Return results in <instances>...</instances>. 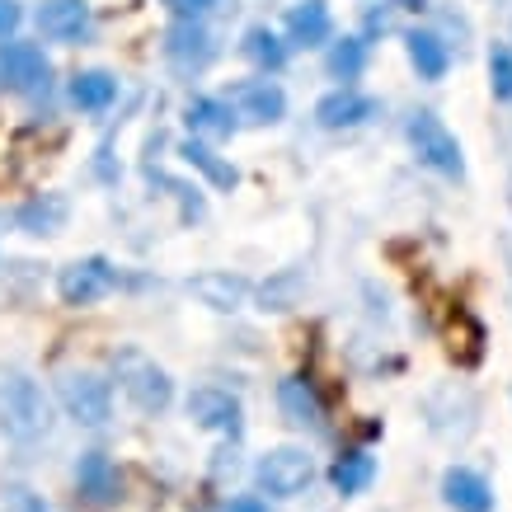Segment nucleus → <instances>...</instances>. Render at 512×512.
Instances as JSON below:
<instances>
[{
    "label": "nucleus",
    "mask_w": 512,
    "mask_h": 512,
    "mask_svg": "<svg viewBox=\"0 0 512 512\" xmlns=\"http://www.w3.org/2000/svg\"><path fill=\"white\" fill-rule=\"evenodd\" d=\"M90 29V5L85 0H43L38 5V33L52 43H76Z\"/></svg>",
    "instance_id": "ddd939ff"
},
{
    "label": "nucleus",
    "mask_w": 512,
    "mask_h": 512,
    "mask_svg": "<svg viewBox=\"0 0 512 512\" xmlns=\"http://www.w3.org/2000/svg\"><path fill=\"white\" fill-rule=\"evenodd\" d=\"M221 512H268V503L264 498H254V494H240V498H231Z\"/></svg>",
    "instance_id": "7c9ffc66"
},
{
    "label": "nucleus",
    "mask_w": 512,
    "mask_h": 512,
    "mask_svg": "<svg viewBox=\"0 0 512 512\" xmlns=\"http://www.w3.org/2000/svg\"><path fill=\"white\" fill-rule=\"evenodd\" d=\"M367 71V38H339L329 47V76L357 80Z\"/></svg>",
    "instance_id": "393cba45"
},
{
    "label": "nucleus",
    "mask_w": 512,
    "mask_h": 512,
    "mask_svg": "<svg viewBox=\"0 0 512 512\" xmlns=\"http://www.w3.org/2000/svg\"><path fill=\"white\" fill-rule=\"evenodd\" d=\"M165 57L174 62V71H202L217 57V43H212V33L202 29L198 19H179L170 38H165Z\"/></svg>",
    "instance_id": "f8f14e48"
},
{
    "label": "nucleus",
    "mask_w": 512,
    "mask_h": 512,
    "mask_svg": "<svg viewBox=\"0 0 512 512\" xmlns=\"http://www.w3.org/2000/svg\"><path fill=\"white\" fill-rule=\"evenodd\" d=\"M301 287H306V273L301 268H287V273H278L273 282H264V311H292L296 296H301Z\"/></svg>",
    "instance_id": "a878e982"
},
{
    "label": "nucleus",
    "mask_w": 512,
    "mask_h": 512,
    "mask_svg": "<svg viewBox=\"0 0 512 512\" xmlns=\"http://www.w3.org/2000/svg\"><path fill=\"white\" fill-rule=\"evenodd\" d=\"M62 221H66V198H57V193L24 202V207L15 212V226H19V231H29V235H52V231H62Z\"/></svg>",
    "instance_id": "412c9836"
},
{
    "label": "nucleus",
    "mask_w": 512,
    "mask_h": 512,
    "mask_svg": "<svg viewBox=\"0 0 512 512\" xmlns=\"http://www.w3.org/2000/svg\"><path fill=\"white\" fill-rule=\"evenodd\" d=\"M376 104L372 94H357L353 85H343V90L325 94L320 104H315V123L329 127V132H343V127H362V123H372L376 118Z\"/></svg>",
    "instance_id": "9d476101"
},
{
    "label": "nucleus",
    "mask_w": 512,
    "mask_h": 512,
    "mask_svg": "<svg viewBox=\"0 0 512 512\" xmlns=\"http://www.w3.org/2000/svg\"><path fill=\"white\" fill-rule=\"evenodd\" d=\"M76 484L90 503H113V494H118V470H113V461L104 451H85L76 466Z\"/></svg>",
    "instance_id": "6ab92c4d"
},
{
    "label": "nucleus",
    "mask_w": 512,
    "mask_h": 512,
    "mask_svg": "<svg viewBox=\"0 0 512 512\" xmlns=\"http://www.w3.org/2000/svg\"><path fill=\"white\" fill-rule=\"evenodd\" d=\"M47 80H52V62L43 57L38 43H24V38L0 43V90L38 94V90H47Z\"/></svg>",
    "instance_id": "423d86ee"
},
{
    "label": "nucleus",
    "mask_w": 512,
    "mask_h": 512,
    "mask_svg": "<svg viewBox=\"0 0 512 512\" xmlns=\"http://www.w3.org/2000/svg\"><path fill=\"white\" fill-rule=\"evenodd\" d=\"M188 292L198 296L202 306L231 315V311H240V306H245L254 287H249L240 273H198V278H188Z\"/></svg>",
    "instance_id": "2eb2a0df"
},
{
    "label": "nucleus",
    "mask_w": 512,
    "mask_h": 512,
    "mask_svg": "<svg viewBox=\"0 0 512 512\" xmlns=\"http://www.w3.org/2000/svg\"><path fill=\"white\" fill-rule=\"evenodd\" d=\"M19 19H24V10H19L15 0H0V38H10L19 29Z\"/></svg>",
    "instance_id": "c756f323"
},
{
    "label": "nucleus",
    "mask_w": 512,
    "mask_h": 512,
    "mask_svg": "<svg viewBox=\"0 0 512 512\" xmlns=\"http://www.w3.org/2000/svg\"><path fill=\"white\" fill-rule=\"evenodd\" d=\"M0 512H47L43 494H33L29 484H5L0 489Z\"/></svg>",
    "instance_id": "cd10ccee"
},
{
    "label": "nucleus",
    "mask_w": 512,
    "mask_h": 512,
    "mask_svg": "<svg viewBox=\"0 0 512 512\" xmlns=\"http://www.w3.org/2000/svg\"><path fill=\"white\" fill-rule=\"evenodd\" d=\"M226 104L235 109V118H245L254 127H273L287 118V94L273 80H240V85H231Z\"/></svg>",
    "instance_id": "6e6552de"
},
{
    "label": "nucleus",
    "mask_w": 512,
    "mask_h": 512,
    "mask_svg": "<svg viewBox=\"0 0 512 512\" xmlns=\"http://www.w3.org/2000/svg\"><path fill=\"white\" fill-rule=\"evenodd\" d=\"M489 90H494V99L512 104V47H494L489 52Z\"/></svg>",
    "instance_id": "bb28decb"
},
{
    "label": "nucleus",
    "mask_w": 512,
    "mask_h": 512,
    "mask_svg": "<svg viewBox=\"0 0 512 512\" xmlns=\"http://www.w3.org/2000/svg\"><path fill=\"white\" fill-rule=\"evenodd\" d=\"M188 419L198 423V428H212V433H235L240 428V400H235L231 390L221 386H198L188 390Z\"/></svg>",
    "instance_id": "1a4fd4ad"
},
{
    "label": "nucleus",
    "mask_w": 512,
    "mask_h": 512,
    "mask_svg": "<svg viewBox=\"0 0 512 512\" xmlns=\"http://www.w3.org/2000/svg\"><path fill=\"white\" fill-rule=\"evenodd\" d=\"M57 400H62L66 414L76 423H85V428H99V423H109V414H113L109 381L99 372H90V367H66V372L57 376Z\"/></svg>",
    "instance_id": "20e7f679"
},
{
    "label": "nucleus",
    "mask_w": 512,
    "mask_h": 512,
    "mask_svg": "<svg viewBox=\"0 0 512 512\" xmlns=\"http://www.w3.org/2000/svg\"><path fill=\"white\" fill-rule=\"evenodd\" d=\"M165 5H170L179 19H198V15H207V10H217L221 0H165Z\"/></svg>",
    "instance_id": "c85d7f7f"
},
{
    "label": "nucleus",
    "mask_w": 512,
    "mask_h": 512,
    "mask_svg": "<svg viewBox=\"0 0 512 512\" xmlns=\"http://www.w3.org/2000/svg\"><path fill=\"white\" fill-rule=\"evenodd\" d=\"M118 99V80L109 76V71H80L76 80H71V104L85 113H104Z\"/></svg>",
    "instance_id": "aec40b11"
},
{
    "label": "nucleus",
    "mask_w": 512,
    "mask_h": 512,
    "mask_svg": "<svg viewBox=\"0 0 512 512\" xmlns=\"http://www.w3.org/2000/svg\"><path fill=\"white\" fill-rule=\"evenodd\" d=\"M113 376H118V386L132 404H137L141 414H165L174 400V381L170 372L160 367L156 357H146L141 348H123V353H113Z\"/></svg>",
    "instance_id": "f03ea898"
},
{
    "label": "nucleus",
    "mask_w": 512,
    "mask_h": 512,
    "mask_svg": "<svg viewBox=\"0 0 512 512\" xmlns=\"http://www.w3.org/2000/svg\"><path fill=\"white\" fill-rule=\"evenodd\" d=\"M47 428H52V409H47L43 386L19 367L0 372V433L19 442V447H29Z\"/></svg>",
    "instance_id": "f257e3e1"
},
{
    "label": "nucleus",
    "mask_w": 512,
    "mask_h": 512,
    "mask_svg": "<svg viewBox=\"0 0 512 512\" xmlns=\"http://www.w3.org/2000/svg\"><path fill=\"white\" fill-rule=\"evenodd\" d=\"M404 52H409V66L419 71V80H442L451 71V47L433 29H409L404 33Z\"/></svg>",
    "instance_id": "dca6fc26"
},
{
    "label": "nucleus",
    "mask_w": 512,
    "mask_h": 512,
    "mask_svg": "<svg viewBox=\"0 0 512 512\" xmlns=\"http://www.w3.org/2000/svg\"><path fill=\"white\" fill-rule=\"evenodd\" d=\"M508 202H512V184H508Z\"/></svg>",
    "instance_id": "2f4dec72"
},
{
    "label": "nucleus",
    "mask_w": 512,
    "mask_h": 512,
    "mask_svg": "<svg viewBox=\"0 0 512 512\" xmlns=\"http://www.w3.org/2000/svg\"><path fill=\"white\" fill-rule=\"evenodd\" d=\"M184 123L193 127V137H231L235 127H240V118H235V109L226 104V99H212V94H198V99H188L184 109Z\"/></svg>",
    "instance_id": "a211bd4d"
},
{
    "label": "nucleus",
    "mask_w": 512,
    "mask_h": 512,
    "mask_svg": "<svg viewBox=\"0 0 512 512\" xmlns=\"http://www.w3.org/2000/svg\"><path fill=\"white\" fill-rule=\"evenodd\" d=\"M311 480H315V456L306 447H273V451H264L259 466H254V484H259L268 498L306 494Z\"/></svg>",
    "instance_id": "39448f33"
},
{
    "label": "nucleus",
    "mask_w": 512,
    "mask_h": 512,
    "mask_svg": "<svg viewBox=\"0 0 512 512\" xmlns=\"http://www.w3.org/2000/svg\"><path fill=\"white\" fill-rule=\"evenodd\" d=\"M329 33H334V19H329L325 0H296L292 10H287V38H292V47H320V43H329Z\"/></svg>",
    "instance_id": "f3484780"
},
{
    "label": "nucleus",
    "mask_w": 512,
    "mask_h": 512,
    "mask_svg": "<svg viewBox=\"0 0 512 512\" xmlns=\"http://www.w3.org/2000/svg\"><path fill=\"white\" fill-rule=\"evenodd\" d=\"M404 137H409V146H414L419 165H428V170H437V174H447V179H461V174H466L461 141L451 137V127L442 123L433 109L409 113V123H404Z\"/></svg>",
    "instance_id": "7ed1b4c3"
},
{
    "label": "nucleus",
    "mask_w": 512,
    "mask_h": 512,
    "mask_svg": "<svg viewBox=\"0 0 512 512\" xmlns=\"http://www.w3.org/2000/svg\"><path fill=\"white\" fill-rule=\"evenodd\" d=\"M179 156H184L188 165H193V170H202V174H207V179H212V184H217V188H235V184H240V174H235V165H226V160H221L217 151L207 146V141L188 137L184 146H179Z\"/></svg>",
    "instance_id": "5701e85b"
},
{
    "label": "nucleus",
    "mask_w": 512,
    "mask_h": 512,
    "mask_svg": "<svg viewBox=\"0 0 512 512\" xmlns=\"http://www.w3.org/2000/svg\"><path fill=\"white\" fill-rule=\"evenodd\" d=\"M329 480H334V489H339L343 498L362 494V489H372V480H376V461L367 451H343L339 461H334V470H329Z\"/></svg>",
    "instance_id": "4be33fe9"
},
{
    "label": "nucleus",
    "mask_w": 512,
    "mask_h": 512,
    "mask_svg": "<svg viewBox=\"0 0 512 512\" xmlns=\"http://www.w3.org/2000/svg\"><path fill=\"white\" fill-rule=\"evenodd\" d=\"M508 254H512V240H508Z\"/></svg>",
    "instance_id": "473e14b6"
},
{
    "label": "nucleus",
    "mask_w": 512,
    "mask_h": 512,
    "mask_svg": "<svg viewBox=\"0 0 512 512\" xmlns=\"http://www.w3.org/2000/svg\"><path fill=\"white\" fill-rule=\"evenodd\" d=\"M118 287V268L109 259H76V264L62 268V278H57V292H62L66 306H94V301H104V296Z\"/></svg>",
    "instance_id": "0eeeda50"
},
{
    "label": "nucleus",
    "mask_w": 512,
    "mask_h": 512,
    "mask_svg": "<svg viewBox=\"0 0 512 512\" xmlns=\"http://www.w3.org/2000/svg\"><path fill=\"white\" fill-rule=\"evenodd\" d=\"M278 414L292 428H311V433L325 428V404H320V395H315L306 376H282L278 381Z\"/></svg>",
    "instance_id": "9b49d317"
},
{
    "label": "nucleus",
    "mask_w": 512,
    "mask_h": 512,
    "mask_svg": "<svg viewBox=\"0 0 512 512\" xmlns=\"http://www.w3.org/2000/svg\"><path fill=\"white\" fill-rule=\"evenodd\" d=\"M245 57H249L254 66H264V71H278V66L287 62V43H282L273 29L254 24V29L245 33Z\"/></svg>",
    "instance_id": "b1692460"
},
{
    "label": "nucleus",
    "mask_w": 512,
    "mask_h": 512,
    "mask_svg": "<svg viewBox=\"0 0 512 512\" xmlns=\"http://www.w3.org/2000/svg\"><path fill=\"white\" fill-rule=\"evenodd\" d=\"M442 498L456 512H494V489H489V480H484L480 470H470V466H451L442 475Z\"/></svg>",
    "instance_id": "4468645a"
}]
</instances>
